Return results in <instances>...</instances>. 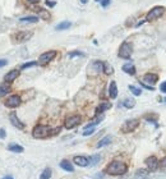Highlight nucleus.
Listing matches in <instances>:
<instances>
[{"label":"nucleus","mask_w":166,"mask_h":179,"mask_svg":"<svg viewBox=\"0 0 166 179\" xmlns=\"http://www.w3.org/2000/svg\"><path fill=\"white\" fill-rule=\"evenodd\" d=\"M105 172L110 175H123L128 172V165L124 163V161L120 160H114L106 166Z\"/></svg>","instance_id":"obj_1"},{"label":"nucleus","mask_w":166,"mask_h":179,"mask_svg":"<svg viewBox=\"0 0 166 179\" xmlns=\"http://www.w3.org/2000/svg\"><path fill=\"white\" fill-rule=\"evenodd\" d=\"M51 133V129L50 127L47 125H42V124H38L33 128L32 131V136L33 138H37V140H42V138H47Z\"/></svg>","instance_id":"obj_2"},{"label":"nucleus","mask_w":166,"mask_h":179,"mask_svg":"<svg viewBox=\"0 0 166 179\" xmlns=\"http://www.w3.org/2000/svg\"><path fill=\"white\" fill-rule=\"evenodd\" d=\"M132 53H133V46H132V44H130V42L124 41L123 44L120 45V47H119L118 55L121 59H129L130 56H132Z\"/></svg>","instance_id":"obj_3"},{"label":"nucleus","mask_w":166,"mask_h":179,"mask_svg":"<svg viewBox=\"0 0 166 179\" xmlns=\"http://www.w3.org/2000/svg\"><path fill=\"white\" fill-rule=\"evenodd\" d=\"M165 13V8L164 6H155L152 9L147 13V17H146V21L148 22H152V21H156L161 18V15Z\"/></svg>","instance_id":"obj_4"},{"label":"nucleus","mask_w":166,"mask_h":179,"mask_svg":"<svg viewBox=\"0 0 166 179\" xmlns=\"http://www.w3.org/2000/svg\"><path fill=\"white\" fill-rule=\"evenodd\" d=\"M55 56H56V51H55V50H50V51H46V53H43V54H41V55H40L37 64L43 67V65L49 64V63L52 60V59H55Z\"/></svg>","instance_id":"obj_5"},{"label":"nucleus","mask_w":166,"mask_h":179,"mask_svg":"<svg viewBox=\"0 0 166 179\" xmlns=\"http://www.w3.org/2000/svg\"><path fill=\"white\" fill-rule=\"evenodd\" d=\"M138 125H139L138 119H129V120L124 122V124L121 125V128H120V131L123 133H129V132L136 131L138 128Z\"/></svg>","instance_id":"obj_6"},{"label":"nucleus","mask_w":166,"mask_h":179,"mask_svg":"<svg viewBox=\"0 0 166 179\" xmlns=\"http://www.w3.org/2000/svg\"><path fill=\"white\" fill-rule=\"evenodd\" d=\"M82 122V118L79 115H72L65 119L64 122V127L67 128V129H73L74 127H77L78 124H81Z\"/></svg>","instance_id":"obj_7"},{"label":"nucleus","mask_w":166,"mask_h":179,"mask_svg":"<svg viewBox=\"0 0 166 179\" xmlns=\"http://www.w3.org/2000/svg\"><path fill=\"white\" fill-rule=\"evenodd\" d=\"M21 102H22V100H21V97L18 95H13V96L8 97L5 100V106L10 108V109H14V108H18L21 105Z\"/></svg>","instance_id":"obj_8"},{"label":"nucleus","mask_w":166,"mask_h":179,"mask_svg":"<svg viewBox=\"0 0 166 179\" xmlns=\"http://www.w3.org/2000/svg\"><path fill=\"white\" fill-rule=\"evenodd\" d=\"M146 165L148 168V170H151V172H155V170L160 166V161L157 160L156 156H150L146 159Z\"/></svg>","instance_id":"obj_9"},{"label":"nucleus","mask_w":166,"mask_h":179,"mask_svg":"<svg viewBox=\"0 0 166 179\" xmlns=\"http://www.w3.org/2000/svg\"><path fill=\"white\" fill-rule=\"evenodd\" d=\"M9 119H10V123H12V125H14L15 128H18V129H24L26 124H24L22 120H19L18 116H17V114H15V113H10Z\"/></svg>","instance_id":"obj_10"},{"label":"nucleus","mask_w":166,"mask_h":179,"mask_svg":"<svg viewBox=\"0 0 166 179\" xmlns=\"http://www.w3.org/2000/svg\"><path fill=\"white\" fill-rule=\"evenodd\" d=\"M19 77V71L18 69H13V71H10V72H8L6 74H5V77H4V82H6V83H12V82H14V79H17Z\"/></svg>","instance_id":"obj_11"},{"label":"nucleus","mask_w":166,"mask_h":179,"mask_svg":"<svg viewBox=\"0 0 166 179\" xmlns=\"http://www.w3.org/2000/svg\"><path fill=\"white\" fill-rule=\"evenodd\" d=\"M73 161L75 163V165L82 166V168L88 166V165H90V159L87 157V156H82V155H79V156H74Z\"/></svg>","instance_id":"obj_12"},{"label":"nucleus","mask_w":166,"mask_h":179,"mask_svg":"<svg viewBox=\"0 0 166 179\" xmlns=\"http://www.w3.org/2000/svg\"><path fill=\"white\" fill-rule=\"evenodd\" d=\"M157 81H159V75L157 74H153V73H147L143 75V81L144 83H150V86H152V84H155Z\"/></svg>","instance_id":"obj_13"},{"label":"nucleus","mask_w":166,"mask_h":179,"mask_svg":"<svg viewBox=\"0 0 166 179\" xmlns=\"http://www.w3.org/2000/svg\"><path fill=\"white\" fill-rule=\"evenodd\" d=\"M33 10H36L37 12V14L40 15V18H42V19H45V21H49L50 19V13L46 10V9H43V8H40V6H34L33 8Z\"/></svg>","instance_id":"obj_14"},{"label":"nucleus","mask_w":166,"mask_h":179,"mask_svg":"<svg viewBox=\"0 0 166 179\" xmlns=\"http://www.w3.org/2000/svg\"><path fill=\"white\" fill-rule=\"evenodd\" d=\"M32 37V32H19L15 35V41L17 42H23V41H27Z\"/></svg>","instance_id":"obj_15"},{"label":"nucleus","mask_w":166,"mask_h":179,"mask_svg":"<svg viewBox=\"0 0 166 179\" xmlns=\"http://www.w3.org/2000/svg\"><path fill=\"white\" fill-rule=\"evenodd\" d=\"M60 168H62L63 170H65V172H69V173H73V172H74L73 164L71 163V161H68V160L60 161Z\"/></svg>","instance_id":"obj_16"},{"label":"nucleus","mask_w":166,"mask_h":179,"mask_svg":"<svg viewBox=\"0 0 166 179\" xmlns=\"http://www.w3.org/2000/svg\"><path fill=\"white\" fill-rule=\"evenodd\" d=\"M109 96L110 99H116L118 96V86H116V82L112 81L110 83V87H109Z\"/></svg>","instance_id":"obj_17"},{"label":"nucleus","mask_w":166,"mask_h":179,"mask_svg":"<svg viewBox=\"0 0 166 179\" xmlns=\"http://www.w3.org/2000/svg\"><path fill=\"white\" fill-rule=\"evenodd\" d=\"M8 151L10 152H15V153H21L24 151V148L21 146V144H17V143H10L8 144Z\"/></svg>","instance_id":"obj_18"},{"label":"nucleus","mask_w":166,"mask_h":179,"mask_svg":"<svg viewBox=\"0 0 166 179\" xmlns=\"http://www.w3.org/2000/svg\"><path fill=\"white\" fill-rule=\"evenodd\" d=\"M123 71L125 73L130 74V75H134L136 74V67H134L133 63H127V64L123 65Z\"/></svg>","instance_id":"obj_19"},{"label":"nucleus","mask_w":166,"mask_h":179,"mask_svg":"<svg viewBox=\"0 0 166 179\" xmlns=\"http://www.w3.org/2000/svg\"><path fill=\"white\" fill-rule=\"evenodd\" d=\"M10 92V83H6V82H4L2 86H0V96H5V95H8V93Z\"/></svg>","instance_id":"obj_20"},{"label":"nucleus","mask_w":166,"mask_h":179,"mask_svg":"<svg viewBox=\"0 0 166 179\" xmlns=\"http://www.w3.org/2000/svg\"><path fill=\"white\" fill-rule=\"evenodd\" d=\"M111 108V102H101V104L97 106V110H96V113L100 114V113H103L106 112V110H109Z\"/></svg>","instance_id":"obj_21"},{"label":"nucleus","mask_w":166,"mask_h":179,"mask_svg":"<svg viewBox=\"0 0 166 179\" xmlns=\"http://www.w3.org/2000/svg\"><path fill=\"white\" fill-rule=\"evenodd\" d=\"M148 174H150V172L146 169H139L137 170V173H136V178L137 179H146L148 177Z\"/></svg>","instance_id":"obj_22"},{"label":"nucleus","mask_w":166,"mask_h":179,"mask_svg":"<svg viewBox=\"0 0 166 179\" xmlns=\"http://www.w3.org/2000/svg\"><path fill=\"white\" fill-rule=\"evenodd\" d=\"M72 26V23L69 21H64V22H60L58 26H56V31H64V30H68L69 27Z\"/></svg>","instance_id":"obj_23"},{"label":"nucleus","mask_w":166,"mask_h":179,"mask_svg":"<svg viewBox=\"0 0 166 179\" xmlns=\"http://www.w3.org/2000/svg\"><path fill=\"white\" fill-rule=\"evenodd\" d=\"M19 21L21 22H24V23H37L38 22V17H33V15L23 17V18H21Z\"/></svg>","instance_id":"obj_24"},{"label":"nucleus","mask_w":166,"mask_h":179,"mask_svg":"<svg viewBox=\"0 0 166 179\" xmlns=\"http://www.w3.org/2000/svg\"><path fill=\"white\" fill-rule=\"evenodd\" d=\"M110 142H111V136H106V137H103L100 142H97V147L101 148V147H103V146H107Z\"/></svg>","instance_id":"obj_25"},{"label":"nucleus","mask_w":166,"mask_h":179,"mask_svg":"<svg viewBox=\"0 0 166 179\" xmlns=\"http://www.w3.org/2000/svg\"><path fill=\"white\" fill-rule=\"evenodd\" d=\"M102 71H103V73H105V74H107V75H110V74L114 73V69H112V67H111L107 62H105V63H103Z\"/></svg>","instance_id":"obj_26"},{"label":"nucleus","mask_w":166,"mask_h":179,"mask_svg":"<svg viewBox=\"0 0 166 179\" xmlns=\"http://www.w3.org/2000/svg\"><path fill=\"white\" fill-rule=\"evenodd\" d=\"M123 105L127 108V109H132L136 106V100L134 99H125L124 102H123Z\"/></svg>","instance_id":"obj_27"},{"label":"nucleus","mask_w":166,"mask_h":179,"mask_svg":"<svg viewBox=\"0 0 166 179\" xmlns=\"http://www.w3.org/2000/svg\"><path fill=\"white\" fill-rule=\"evenodd\" d=\"M90 159V166H93V165H96V164H99V161L101 160V156L99 155V153H96V155H92L91 157H88Z\"/></svg>","instance_id":"obj_28"},{"label":"nucleus","mask_w":166,"mask_h":179,"mask_svg":"<svg viewBox=\"0 0 166 179\" xmlns=\"http://www.w3.org/2000/svg\"><path fill=\"white\" fill-rule=\"evenodd\" d=\"M51 169L50 168H46L43 172L41 173V175H40V179H50L51 178Z\"/></svg>","instance_id":"obj_29"},{"label":"nucleus","mask_w":166,"mask_h":179,"mask_svg":"<svg viewBox=\"0 0 166 179\" xmlns=\"http://www.w3.org/2000/svg\"><path fill=\"white\" fill-rule=\"evenodd\" d=\"M129 90L132 91V93H133L134 96H139V95H141V93H142V90L137 88L136 86H133V84H130V86H129Z\"/></svg>","instance_id":"obj_30"},{"label":"nucleus","mask_w":166,"mask_h":179,"mask_svg":"<svg viewBox=\"0 0 166 179\" xmlns=\"http://www.w3.org/2000/svg\"><path fill=\"white\" fill-rule=\"evenodd\" d=\"M95 127H88V128H84V132L82 133L84 137H87V136H91V134H93L95 133Z\"/></svg>","instance_id":"obj_31"},{"label":"nucleus","mask_w":166,"mask_h":179,"mask_svg":"<svg viewBox=\"0 0 166 179\" xmlns=\"http://www.w3.org/2000/svg\"><path fill=\"white\" fill-rule=\"evenodd\" d=\"M84 54L82 53V51H72V53H69L68 56L69 58H73V56H83Z\"/></svg>","instance_id":"obj_32"},{"label":"nucleus","mask_w":166,"mask_h":179,"mask_svg":"<svg viewBox=\"0 0 166 179\" xmlns=\"http://www.w3.org/2000/svg\"><path fill=\"white\" fill-rule=\"evenodd\" d=\"M37 63L36 62H30V63H26V64H23L22 67H21V69H27V68H31V67H34Z\"/></svg>","instance_id":"obj_33"},{"label":"nucleus","mask_w":166,"mask_h":179,"mask_svg":"<svg viewBox=\"0 0 166 179\" xmlns=\"http://www.w3.org/2000/svg\"><path fill=\"white\" fill-rule=\"evenodd\" d=\"M60 131H62V127H58V128H55V129H51L50 136H56V134L60 133Z\"/></svg>","instance_id":"obj_34"},{"label":"nucleus","mask_w":166,"mask_h":179,"mask_svg":"<svg viewBox=\"0 0 166 179\" xmlns=\"http://www.w3.org/2000/svg\"><path fill=\"white\" fill-rule=\"evenodd\" d=\"M141 86L144 87V88H147V90H150V91H153V90H155L152 86H150V84H147V83H144V82H141Z\"/></svg>","instance_id":"obj_35"},{"label":"nucleus","mask_w":166,"mask_h":179,"mask_svg":"<svg viewBox=\"0 0 166 179\" xmlns=\"http://www.w3.org/2000/svg\"><path fill=\"white\" fill-rule=\"evenodd\" d=\"M110 3H111V0H101V5H102V8H106Z\"/></svg>","instance_id":"obj_36"},{"label":"nucleus","mask_w":166,"mask_h":179,"mask_svg":"<svg viewBox=\"0 0 166 179\" xmlns=\"http://www.w3.org/2000/svg\"><path fill=\"white\" fill-rule=\"evenodd\" d=\"M5 137H6V132H5V129H3V128H2V129H0V138L4 140Z\"/></svg>","instance_id":"obj_37"},{"label":"nucleus","mask_w":166,"mask_h":179,"mask_svg":"<svg viewBox=\"0 0 166 179\" xmlns=\"http://www.w3.org/2000/svg\"><path fill=\"white\" fill-rule=\"evenodd\" d=\"M160 90H161L162 92H165V93H166V81H165V82H162V83L160 84Z\"/></svg>","instance_id":"obj_38"},{"label":"nucleus","mask_w":166,"mask_h":179,"mask_svg":"<svg viewBox=\"0 0 166 179\" xmlns=\"http://www.w3.org/2000/svg\"><path fill=\"white\" fill-rule=\"evenodd\" d=\"M46 5L50 6V8L51 6H55L56 5V2H50V0H46Z\"/></svg>","instance_id":"obj_39"},{"label":"nucleus","mask_w":166,"mask_h":179,"mask_svg":"<svg viewBox=\"0 0 166 179\" xmlns=\"http://www.w3.org/2000/svg\"><path fill=\"white\" fill-rule=\"evenodd\" d=\"M6 64H8V60H5V59H0V68L6 65Z\"/></svg>","instance_id":"obj_40"},{"label":"nucleus","mask_w":166,"mask_h":179,"mask_svg":"<svg viewBox=\"0 0 166 179\" xmlns=\"http://www.w3.org/2000/svg\"><path fill=\"white\" fill-rule=\"evenodd\" d=\"M160 166H161V168L166 166V159H164V160H161V161H160Z\"/></svg>","instance_id":"obj_41"},{"label":"nucleus","mask_w":166,"mask_h":179,"mask_svg":"<svg viewBox=\"0 0 166 179\" xmlns=\"http://www.w3.org/2000/svg\"><path fill=\"white\" fill-rule=\"evenodd\" d=\"M28 3H31V4H37V3H40L41 0H27Z\"/></svg>","instance_id":"obj_42"},{"label":"nucleus","mask_w":166,"mask_h":179,"mask_svg":"<svg viewBox=\"0 0 166 179\" xmlns=\"http://www.w3.org/2000/svg\"><path fill=\"white\" fill-rule=\"evenodd\" d=\"M103 175L102 174H97V175H95V179H101Z\"/></svg>","instance_id":"obj_43"},{"label":"nucleus","mask_w":166,"mask_h":179,"mask_svg":"<svg viewBox=\"0 0 166 179\" xmlns=\"http://www.w3.org/2000/svg\"><path fill=\"white\" fill-rule=\"evenodd\" d=\"M3 179H13V177H10V175H6V177H4Z\"/></svg>","instance_id":"obj_44"},{"label":"nucleus","mask_w":166,"mask_h":179,"mask_svg":"<svg viewBox=\"0 0 166 179\" xmlns=\"http://www.w3.org/2000/svg\"><path fill=\"white\" fill-rule=\"evenodd\" d=\"M81 2H82V3H83V4H86V3H87V2H88V0H81Z\"/></svg>","instance_id":"obj_45"},{"label":"nucleus","mask_w":166,"mask_h":179,"mask_svg":"<svg viewBox=\"0 0 166 179\" xmlns=\"http://www.w3.org/2000/svg\"><path fill=\"white\" fill-rule=\"evenodd\" d=\"M95 2H101V0H95Z\"/></svg>","instance_id":"obj_46"},{"label":"nucleus","mask_w":166,"mask_h":179,"mask_svg":"<svg viewBox=\"0 0 166 179\" xmlns=\"http://www.w3.org/2000/svg\"><path fill=\"white\" fill-rule=\"evenodd\" d=\"M164 101H165V102H166V97H165V99H164Z\"/></svg>","instance_id":"obj_47"}]
</instances>
